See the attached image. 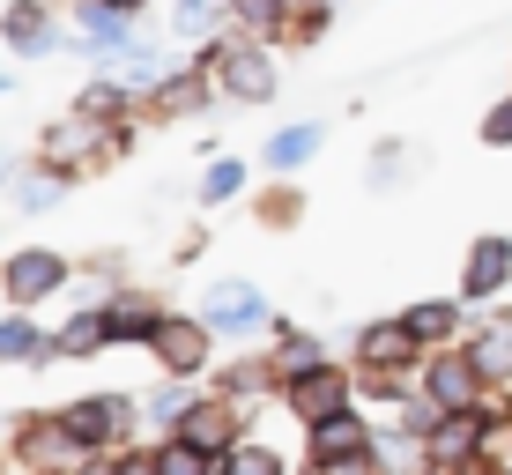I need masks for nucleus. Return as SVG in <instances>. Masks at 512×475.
<instances>
[{
    "mask_svg": "<svg viewBox=\"0 0 512 475\" xmlns=\"http://www.w3.org/2000/svg\"><path fill=\"white\" fill-rule=\"evenodd\" d=\"M52 283H60V260H45V253H23V260L8 268V290H15V297H45Z\"/></svg>",
    "mask_w": 512,
    "mask_h": 475,
    "instance_id": "obj_1",
    "label": "nucleus"
},
{
    "mask_svg": "<svg viewBox=\"0 0 512 475\" xmlns=\"http://www.w3.org/2000/svg\"><path fill=\"white\" fill-rule=\"evenodd\" d=\"M208 320H216V327H245V320H253V290H245V283H223L216 297H208Z\"/></svg>",
    "mask_w": 512,
    "mask_h": 475,
    "instance_id": "obj_2",
    "label": "nucleus"
},
{
    "mask_svg": "<svg viewBox=\"0 0 512 475\" xmlns=\"http://www.w3.org/2000/svg\"><path fill=\"white\" fill-rule=\"evenodd\" d=\"M512 268V253H505V238H483V253H475V268H468V290H490L498 275Z\"/></svg>",
    "mask_w": 512,
    "mask_h": 475,
    "instance_id": "obj_3",
    "label": "nucleus"
},
{
    "mask_svg": "<svg viewBox=\"0 0 512 475\" xmlns=\"http://www.w3.org/2000/svg\"><path fill=\"white\" fill-rule=\"evenodd\" d=\"M297 409H305V416H327V409H334V379H305V386H297Z\"/></svg>",
    "mask_w": 512,
    "mask_h": 475,
    "instance_id": "obj_4",
    "label": "nucleus"
},
{
    "mask_svg": "<svg viewBox=\"0 0 512 475\" xmlns=\"http://www.w3.org/2000/svg\"><path fill=\"white\" fill-rule=\"evenodd\" d=\"M357 446V431H349V416H334V424H320V461L327 453H349Z\"/></svg>",
    "mask_w": 512,
    "mask_h": 475,
    "instance_id": "obj_5",
    "label": "nucleus"
},
{
    "mask_svg": "<svg viewBox=\"0 0 512 475\" xmlns=\"http://www.w3.org/2000/svg\"><path fill=\"white\" fill-rule=\"evenodd\" d=\"M8 38H15V45H45V23H38V15L23 8V15H15V23H8Z\"/></svg>",
    "mask_w": 512,
    "mask_h": 475,
    "instance_id": "obj_6",
    "label": "nucleus"
},
{
    "mask_svg": "<svg viewBox=\"0 0 512 475\" xmlns=\"http://www.w3.org/2000/svg\"><path fill=\"white\" fill-rule=\"evenodd\" d=\"M312 149V127H297V134H282V142H275V164H297V156H305Z\"/></svg>",
    "mask_w": 512,
    "mask_h": 475,
    "instance_id": "obj_7",
    "label": "nucleus"
},
{
    "mask_svg": "<svg viewBox=\"0 0 512 475\" xmlns=\"http://www.w3.org/2000/svg\"><path fill=\"white\" fill-rule=\"evenodd\" d=\"M238 97H260V90H268V75H260V60H238Z\"/></svg>",
    "mask_w": 512,
    "mask_h": 475,
    "instance_id": "obj_8",
    "label": "nucleus"
},
{
    "mask_svg": "<svg viewBox=\"0 0 512 475\" xmlns=\"http://www.w3.org/2000/svg\"><path fill=\"white\" fill-rule=\"evenodd\" d=\"M505 364H512V342H505V334H498V342H483V372H505Z\"/></svg>",
    "mask_w": 512,
    "mask_h": 475,
    "instance_id": "obj_9",
    "label": "nucleus"
},
{
    "mask_svg": "<svg viewBox=\"0 0 512 475\" xmlns=\"http://www.w3.org/2000/svg\"><path fill=\"white\" fill-rule=\"evenodd\" d=\"M0 349H8V357H23V349H38V334H30V327H8V334H0Z\"/></svg>",
    "mask_w": 512,
    "mask_h": 475,
    "instance_id": "obj_10",
    "label": "nucleus"
},
{
    "mask_svg": "<svg viewBox=\"0 0 512 475\" xmlns=\"http://www.w3.org/2000/svg\"><path fill=\"white\" fill-rule=\"evenodd\" d=\"M483 134H490V142H512V104H498V112H490Z\"/></svg>",
    "mask_w": 512,
    "mask_h": 475,
    "instance_id": "obj_11",
    "label": "nucleus"
}]
</instances>
